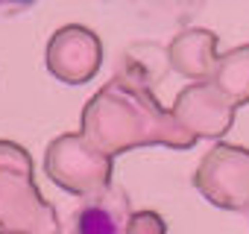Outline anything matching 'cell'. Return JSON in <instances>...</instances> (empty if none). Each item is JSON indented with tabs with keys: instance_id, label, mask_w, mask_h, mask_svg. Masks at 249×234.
<instances>
[{
	"instance_id": "1",
	"label": "cell",
	"mask_w": 249,
	"mask_h": 234,
	"mask_svg": "<svg viewBox=\"0 0 249 234\" xmlns=\"http://www.w3.org/2000/svg\"><path fill=\"white\" fill-rule=\"evenodd\" d=\"M79 234H114V219L103 208H85L79 217Z\"/></svg>"
},
{
	"instance_id": "2",
	"label": "cell",
	"mask_w": 249,
	"mask_h": 234,
	"mask_svg": "<svg viewBox=\"0 0 249 234\" xmlns=\"http://www.w3.org/2000/svg\"><path fill=\"white\" fill-rule=\"evenodd\" d=\"M12 3H33V0H12Z\"/></svg>"
}]
</instances>
